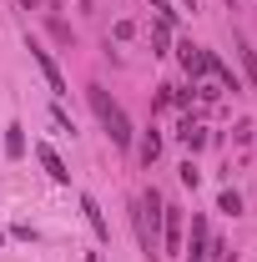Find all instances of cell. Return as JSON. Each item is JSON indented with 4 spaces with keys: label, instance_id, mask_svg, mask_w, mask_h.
Segmentation results:
<instances>
[{
    "label": "cell",
    "instance_id": "obj_4",
    "mask_svg": "<svg viewBox=\"0 0 257 262\" xmlns=\"http://www.w3.org/2000/svg\"><path fill=\"white\" fill-rule=\"evenodd\" d=\"M177 141H182V146H207V126H202V121H192V116H182V121H177Z\"/></svg>",
    "mask_w": 257,
    "mask_h": 262
},
{
    "label": "cell",
    "instance_id": "obj_2",
    "mask_svg": "<svg viewBox=\"0 0 257 262\" xmlns=\"http://www.w3.org/2000/svg\"><path fill=\"white\" fill-rule=\"evenodd\" d=\"M182 252V207H161V257Z\"/></svg>",
    "mask_w": 257,
    "mask_h": 262
},
{
    "label": "cell",
    "instance_id": "obj_13",
    "mask_svg": "<svg viewBox=\"0 0 257 262\" xmlns=\"http://www.w3.org/2000/svg\"><path fill=\"white\" fill-rule=\"evenodd\" d=\"M26 5H40V0H26Z\"/></svg>",
    "mask_w": 257,
    "mask_h": 262
},
{
    "label": "cell",
    "instance_id": "obj_12",
    "mask_svg": "<svg viewBox=\"0 0 257 262\" xmlns=\"http://www.w3.org/2000/svg\"><path fill=\"white\" fill-rule=\"evenodd\" d=\"M51 35H56V40H66V46H71V26H66L61 15H51Z\"/></svg>",
    "mask_w": 257,
    "mask_h": 262
},
{
    "label": "cell",
    "instance_id": "obj_8",
    "mask_svg": "<svg viewBox=\"0 0 257 262\" xmlns=\"http://www.w3.org/2000/svg\"><path fill=\"white\" fill-rule=\"evenodd\" d=\"M136 157H141L146 166H152V162L161 157V136H157V131H146V136H141V146H136Z\"/></svg>",
    "mask_w": 257,
    "mask_h": 262
},
{
    "label": "cell",
    "instance_id": "obj_11",
    "mask_svg": "<svg viewBox=\"0 0 257 262\" xmlns=\"http://www.w3.org/2000/svg\"><path fill=\"white\" fill-rule=\"evenodd\" d=\"M5 151H10V157H26V136H20V126H10V136H5Z\"/></svg>",
    "mask_w": 257,
    "mask_h": 262
},
{
    "label": "cell",
    "instance_id": "obj_6",
    "mask_svg": "<svg viewBox=\"0 0 257 262\" xmlns=\"http://www.w3.org/2000/svg\"><path fill=\"white\" fill-rule=\"evenodd\" d=\"M81 212H86V227L96 232L101 242L111 237V227H106V217H101V207H96V196H81Z\"/></svg>",
    "mask_w": 257,
    "mask_h": 262
},
{
    "label": "cell",
    "instance_id": "obj_3",
    "mask_svg": "<svg viewBox=\"0 0 257 262\" xmlns=\"http://www.w3.org/2000/svg\"><path fill=\"white\" fill-rule=\"evenodd\" d=\"M31 61L40 66V76H46V86H51V91H56V96H66V76H61V66L51 61V56H46V51H35V46H31Z\"/></svg>",
    "mask_w": 257,
    "mask_h": 262
},
{
    "label": "cell",
    "instance_id": "obj_1",
    "mask_svg": "<svg viewBox=\"0 0 257 262\" xmlns=\"http://www.w3.org/2000/svg\"><path fill=\"white\" fill-rule=\"evenodd\" d=\"M86 96H91V111L101 116V126H106V136H111L116 146H131V121H126V111H121L116 101L106 96L101 86H86Z\"/></svg>",
    "mask_w": 257,
    "mask_h": 262
},
{
    "label": "cell",
    "instance_id": "obj_10",
    "mask_svg": "<svg viewBox=\"0 0 257 262\" xmlns=\"http://www.w3.org/2000/svg\"><path fill=\"white\" fill-rule=\"evenodd\" d=\"M166 46H172L166 26H152V56H166Z\"/></svg>",
    "mask_w": 257,
    "mask_h": 262
},
{
    "label": "cell",
    "instance_id": "obj_5",
    "mask_svg": "<svg viewBox=\"0 0 257 262\" xmlns=\"http://www.w3.org/2000/svg\"><path fill=\"white\" fill-rule=\"evenodd\" d=\"M35 162H40L46 171H51V182H71V171H66V162L56 157V151H51V146H35Z\"/></svg>",
    "mask_w": 257,
    "mask_h": 262
},
{
    "label": "cell",
    "instance_id": "obj_9",
    "mask_svg": "<svg viewBox=\"0 0 257 262\" xmlns=\"http://www.w3.org/2000/svg\"><path fill=\"white\" fill-rule=\"evenodd\" d=\"M217 212H227V217H237V212H242V196H237L232 187H227V192L217 196Z\"/></svg>",
    "mask_w": 257,
    "mask_h": 262
},
{
    "label": "cell",
    "instance_id": "obj_7",
    "mask_svg": "<svg viewBox=\"0 0 257 262\" xmlns=\"http://www.w3.org/2000/svg\"><path fill=\"white\" fill-rule=\"evenodd\" d=\"M237 56H242V71H247V81H252V91H257V51L237 35Z\"/></svg>",
    "mask_w": 257,
    "mask_h": 262
}]
</instances>
